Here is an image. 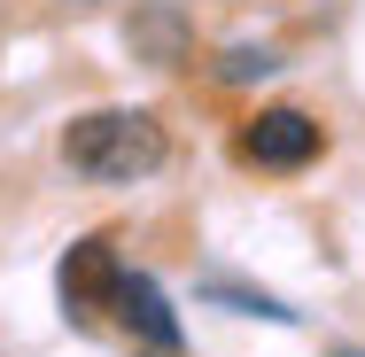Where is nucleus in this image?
Listing matches in <instances>:
<instances>
[{
    "label": "nucleus",
    "mask_w": 365,
    "mask_h": 357,
    "mask_svg": "<svg viewBox=\"0 0 365 357\" xmlns=\"http://www.w3.org/2000/svg\"><path fill=\"white\" fill-rule=\"evenodd\" d=\"M163 155H171V140H163V125L148 109H93V117H78L63 133V163L78 179H101V187L163 171Z\"/></svg>",
    "instance_id": "1"
},
{
    "label": "nucleus",
    "mask_w": 365,
    "mask_h": 357,
    "mask_svg": "<svg viewBox=\"0 0 365 357\" xmlns=\"http://www.w3.org/2000/svg\"><path fill=\"white\" fill-rule=\"evenodd\" d=\"M241 155L264 171H303V163H319V125L303 109H257L241 133Z\"/></svg>",
    "instance_id": "2"
},
{
    "label": "nucleus",
    "mask_w": 365,
    "mask_h": 357,
    "mask_svg": "<svg viewBox=\"0 0 365 357\" xmlns=\"http://www.w3.org/2000/svg\"><path fill=\"white\" fill-rule=\"evenodd\" d=\"M109 311H117V319L140 334L148 350H163V357L179 350V311H171V295L148 280V272H117V295H109Z\"/></svg>",
    "instance_id": "3"
},
{
    "label": "nucleus",
    "mask_w": 365,
    "mask_h": 357,
    "mask_svg": "<svg viewBox=\"0 0 365 357\" xmlns=\"http://www.w3.org/2000/svg\"><path fill=\"white\" fill-rule=\"evenodd\" d=\"M109 295H117V257L93 233V241H78L71 257H63V303H71V319H93Z\"/></svg>",
    "instance_id": "4"
},
{
    "label": "nucleus",
    "mask_w": 365,
    "mask_h": 357,
    "mask_svg": "<svg viewBox=\"0 0 365 357\" xmlns=\"http://www.w3.org/2000/svg\"><path fill=\"white\" fill-rule=\"evenodd\" d=\"M133 47H140L148 63H179L187 55V24L171 8H148V16H133Z\"/></svg>",
    "instance_id": "5"
},
{
    "label": "nucleus",
    "mask_w": 365,
    "mask_h": 357,
    "mask_svg": "<svg viewBox=\"0 0 365 357\" xmlns=\"http://www.w3.org/2000/svg\"><path fill=\"white\" fill-rule=\"evenodd\" d=\"M280 71V55H264V47H233L218 63V78H233V86H249V78H272Z\"/></svg>",
    "instance_id": "6"
}]
</instances>
